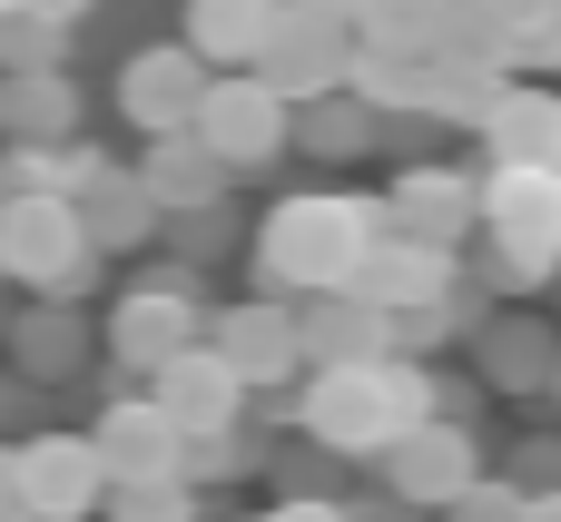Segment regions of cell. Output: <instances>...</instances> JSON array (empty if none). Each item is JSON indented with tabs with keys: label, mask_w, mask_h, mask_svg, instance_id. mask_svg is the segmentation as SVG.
<instances>
[{
	"label": "cell",
	"mask_w": 561,
	"mask_h": 522,
	"mask_svg": "<svg viewBox=\"0 0 561 522\" xmlns=\"http://www.w3.org/2000/svg\"><path fill=\"white\" fill-rule=\"evenodd\" d=\"M108 503V464H99V434H39L20 444V513H99Z\"/></svg>",
	"instance_id": "30bf717a"
},
{
	"label": "cell",
	"mask_w": 561,
	"mask_h": 522,
	"mask_svg": "<svg viewBox=\"0 0 561 522\" xmlns=\"http://www.w3.org/2000/svg\"><path fill=\"white\" fill-rule=\"evenodd\" d=\"M79 217H89V237H99V247H148L168 207H158L148 168H118V158H99V168L79 178Z\"/></svg>",
	"instance_id": "ac0fdd59"
},
{
	"label": "cell",
	"mask_w": 561,
	"mask_h": 522,
	"mask_svg": "<svg viewBox=\"0 0 561 522\" xmlns=\"http://www.w3.org/2000/svg\"><path fill=\"white\" fill-rule=\"evenodd\" d=\"M463 286V247H424V237H375L365 247V266H355V296H375L385 316L394 306H434V296H454Z\"/></svg>",
	"instance_id": "4fadbf2b"
},
{
	"label": "cell",
	"mask_w": 561,
	"mask_h": 522,
	"mask_svg": "<svg viewBox=\"0 0 561 522\" xmlns=\"http://www.w3.org/2000/svg\"><path fill=\"white\" fill-rule=\"evenodd\" d=\"M0 405H10V395H0Z\"/></svg>",
	"instance_id": "e575fe53"
},
{
	"label": "cell",
	"mask_w": 561,
	"mask_h": 522,
	"mask_svg": "<svg viewBox=\"0 0 561 522\" xmlns=\"http://www.w3.org/2000/svg\"><path fill=\"white\" fill-rule=\"evenodd\" d=\"M513 69H533V79H561V0L542 20H523L513 30Z\"/></svg>",
	"instance_id": "4316f807"
},
{
	"label": "cell",
	"mask_w": 561,
	"mask_h": 522,
	"mask_svg": "<svg viewBox=\"0 0 561 522\" xmlns=\"http://www.w3.org/2000/svg\"><path fill=\"white\" fill-rule=\"evenodd\" d=\"M0 10H20V0H0Z\"/></svg>",
	"instance_id": "836d02e7"
},
{
	"label": "cell",
	"mask_w": 561,
	"mask_h": 522,
	"mask_svg": "<svg viewBox=\"0 0 561 522\" xmlns=\"http://www.w3.org/2000/svg\"><path fill=\"white\" fill-rule=\"evenodd\" d=\"M483 148H493V158H542V168H561V99L513 79V89L483 109Z\"/></svg>",
	"instance_id": "44dd1931"
},
{
	"label": "cell",
	"mask_w": 561,
	"mask_h": 522,
	"mask_svg": "<svg viewBox=\"0 0 561 522\" xmlns=\"http://www.w3.org/2000/svg\"><path fill=\"white\" fill-rule=\"evenodd\" d=\"M207 345H217V355H227L256 395L306 375V326H296V306H276V296H247V306L207 316Z\"/></svg>",
	"instance_id": "52a82bcc"
},
{
	"label": "cell",
	"mask_w": 561,
	"mask_h": 522,
	"mask_svg": "<svg viewBox=\"0 0 561 522\" xmlns=\"http://www.w3.org/2000/svg\"><path fill=\"white\" fill-rule=\"evenodd\" d=\"M197 138H207L237 178H256V168H276V158L296 148V99H286L266 69H227V79H207V99H197Z\"/></svg>",
	"instance_id": "5b68a950"
},
{
	"label": "cell",
	"mask_w": 561,
	"mask_h": 522,
	"mask_svg": "<svg viewBox=\"0 0 561 522\" xmlns=\"http://www.w3.org/2000/svg\"><path fill=\"white\" fill-rule=\"evenodd\" d=\"M375 464H385V484H394L404 503H463V484H473V434H463L454 415H424V424L394 434Z\"/></svg>",
	"instance_id": "7c38bea8"
},
{
	"label": "cell",
	"mask_w": 561,
	"mask_h": 522,
	"mask_svg": "<svg viewBox=\"0 0 561 522\" xmlns=\"http://www.w3.org/2000/svg\"><path fill=\"white\" fill-rule=\"evenodd\" d=\"M552 405H561V365H552Z\"/></svg>",
	"instance_id": "d6a6232c"
},
{
	"label": "cell",
	"mask_w": 561,
	"mask_h": 522,
	"mask_svg": "<svg viewBox=\"0 0 561 522\" xmlns=\"http://www.w3.org/2000/svg\"><path fill=\"white\" fill-rule=\"evenodd\" d=\"M375 237H385V197H286L256 227V286L266 296L355 286V266H365Z\"/></svg>",
	"instance_id": "7a4b0ae2"
},
{
	"label": "cell",
	"mask_w": 561,
	"mask_h": 522,
	"mask_svg": "<svg viewBox=\"0 0 561 522\" xmlns=\"http://www.w3.org/2000/svg\"><path fill=\"white\" fill-rule=\"evenodd\" d=\"M138 168H148V188H158V207H168V217H197V207H217V197H227V178H237V168H227V158L197 138V128H158Z\"/></svg>",
	"instance_id": "e0dca14e"
},
{
	"label": "cell",
	"mask_w": 561,
	"mask_h": 522,
	"mask_svg": "<svg viewBox=\"0 0 561 522\" xmlns=\"http://www.w3.org/2000/svg\"><path fill=\"white\" fill-rule=\"evenodd\" d=\"M197 99H207V59L197 49H138L128 79H118V109L158 138V128H197Z\"/></svg>",
	"instance_id": "9a60e30c"
},
{
	"label": "cell",
	"mask_w": 561,
	"mask_h": 522,
	"mask_svg": "<svg viewBox=\"0 0 561 522\" xmlns=\"http://www.w3.org/2000/svg\"><path fill=\"white\" fill-rule=\"evenodd\" d=\"M256 69H266L286 99H325V89H345V69H355V20L286 0V20H276V39H266Z\"/></svg>",
	"instance_id": "8992f818"
},
{
	"label": "cell",
	"mask_w": 561,
	"mask_h": 522,
	"mask_svg": "<svg viewBox=\"0 0 561 522\" xmlns=\"http://www.w3.org/2000/svg\"><path fill=\"white\" fill-rule=\"evenodd\" d=\"M39 10H59V20H79V10H89V0H39Z\"/></svg>",
	"instance_id": "1f68e13d"
},
{
	"label": "cell",
	"mask_w": 561,
	"mask_h": 522,
	"mask_svg": "<svg viewBox=\"0 0 561 522\" xmlns=\"http://www.w3.org/2000/svg\"><path fill=\"white\" fill-rule=\"evenodd\" d=\"M444 30V0H365L355 10V39L365 49H394V59H424Z\"/></svg>",
	"instance_id": "d4e9b609"
},
{
	"label": "cell",
	"mask_w": 561,
	"mask_h": 522,
	"mask_svg": "<svg viewBox=\"0 0 561 522\" xmlns=\"http://www.w3.org/2000/svg\"><path fill=\"white\" fill-rule=\"evenodd\" d=\"M306 10H335V20H355V10H365V0H306Z\"/></svg>",
	"instance_id": "4dcf8cb0"
},
{
	"label": "cell",
	"mask_w": 561,
	"mask_h": 522,
	"mask_svg": "<svg viewBox=\"0 0 561 522\" xmlns=\"http://www.w3.org/2000/svg\"><path fill=\"white\" fill-rule=\"evenodd\" d=\"M59 39H69V20H59V10H39V0L0 10V69H49V59H59Z\"/></svg>",
	"instance_id": "484cf974"
},
{
	"label": "cell",
	"mask_w": 561,
	"mask_h": 522,
	"mask_svg": "<svg viewBox=\"0 0 561 522\" xmlns=\"http://www.w3.org/2000/svg\"><path fill=\"white\" fill-rule=\"evenodd\" d=\"M276 20H286V0H187V49L207 69H256Z\"/></svg>",
	"instance_id": "d6986e66"
},
{
	"label": "cell",
	"mask_w": 561,
	"mask_h": 522,
	"mask_svg": "<svg viewBox=\"0 0 561 522\" xmlns=\"http://www.w3.org/2000/svg\"><path fill=\"white\" fill-rule=\"evenodd\" d=\"M385 227L424 237V247H463L483 227V178H463V168H404L385 188Z\"/></svg>",
	"instance_id": "8fae6325"
},
{
	"label": "cell",
	"mask_w": 561,
	"mask_h": 522,
	"mask_svg": "<svg viewBox=\"0 0 561 522\" xmlns=\"http://www.w3.org/2000/svg\"><path fill=\"white\" fill-rule=\"evenodd\" d=\"M424 415H444V385L394 345L375 365H316L306 395H296V424L325 444V454H385L394 434H414Z\"/></svg>",
	"instance_id": "6da1fadb"
},
{
	"label": "cell",
	"mask_w": 561,
	"mask_h": 522,
	"mask_svg": "<svg viewBox=\"0 0 561 522\" xmlns=\"http://www.w3.org/2000/svg\"><path fill=\"white\" fill-rule=\"evenodd\" d=\"M296 326H306V365H375V355H394V316L375 296H355V286H316L296 306Z\"/></svg>",
	"instance_id": "5bb4252c"
},
{
	"label": "cell",
	"mask_w": 561,
	"mask_h": 522,
	"mask_svg": "<svg viewBox=\"0 0 561 522\" xmlns=\"http://www.w3.org/2000/svg\"><path fill=\"white\" fill-rule=\"evenodd\" d=\"M483 10H493V20H503V30H523V20H542V10H552V0H483Z\"/></svg>",
	"instance_id": "f546056e"
},
{
	"label": "cell",
	"mask_w": 561,
	"mask_h": 522,
	"mask_svg": "<svg viewBox=\"0 0 561 522\" xmlns=\"http://www.w3.org/2000/svg\"><path fill=\"white\" fill-rule=\"evenodd\" d=\"M552 326L542 316H483V375L503 385V395H552Z\"/></svg>",
	"instance_id": "ffe728a7"
},
{
	"label": "cell",
	"mask_w": 561,
	"mask_h": 522,
	"mask_svg": "<svg viewBox=\"0 0 561 522\" xmlns=\"http://www.w3.org/2000/svg\"><path fill=\"white\" fill-rule=\"evenodd\" d=\"M99 464H108V484H148V474H178V484H187V424H178L158 395H108V415H99Z\"/></svg>",
	"instance_id": "9c48e42d"
},
{
	"label": "cell",
	"mask_w": 561,
	"mask_h": 522,
	"mask_svg": "<svg viewBox=\"0 0 561 522\" xmlns=\"http://www.w3.org/2000/svg\"><path fill=\"white\" fill-rule=\"evenodd\" d=\"M0 276H10V266H0Z\"/></svg>",
	"instance_id": "d590c367"
},
{
	"label": "cell",
	"mask_w": 561,
	"mask_h": 522,
	"mask_svg": "<svg viewBox=\"0 0 561 522\" xmlns=\"http://www.w3.org/2000/svg\"><path fill=\"white\" fill-rule=\"evenodd\" d=\"M99 237H89V217H79V197H49V188H10L0 197V266L20 276V286H39V296H79L89 276H99Z\"/></svg>",
	"instance_id": "277c9868"
},
{
	"label": "cell",
	"mask_w": 561,
	"mask_h": 522,
	"mask_svg": "<svg viewBox=\"0 0 561 522\" xmlns=\"http://www.w3.org/2000/svg\"><path fill=\"white\" fill-rule=\"evenodd\" d=\"M0 128L10 138H69L79 128V79H59V59L49 69H0Z\"/></svg>",
	"instance_id": "603a6c76"
},
{
	"label": "cell",
	"mask_w": 561,
	"mask_h": 522,
	"mask_svg": "<svg viewBox=\"0 0 561 522\" xmlns=\"http://www.w3.org/2000/svg\"><path fill=\"white\" fill-rule=\"evenodd\" d=\"M533 493L523 484H463V513H523Z\"/></svg>",
	"instance_id": "83f0119b"
},
{
	"label": "cell",
	"mask_w": 561,
	"mask_h": 522,
	"mask_svg": "<svg viewBox=\"0 0 561 522\" xmlns=\"http://www.w3.org/2000/svg\"><path fill=\"white\" fill-rule=\"evenodd\" d=\"M0 513H20V444H0Z\"/></svg>",
	"instance_id": "f1b7e54d"
},
{
	"label": "cell",
	"mask_w": 561,
	"mask_h": 522,
	"mask_svg": "<svg viewBox=\"0 0 561 522\" xmlns=\"http://www.w3.org/2000/svg\"><path fill=\"white\" fill-rule=\"evenodd\" d=\"M473 276L503 286V296L561 276V168H542V158H493L483 168V266Z\"/></svg>",
	"instance_id": "3957f363"
},
{
	"label": "cell",
	"mask_w": 561,
	"mask_h": 522,
	"mask_svg": "<svg viewBox=\"0 0 561 522\" xmlns=\"http://www.w3.org/2000/svg\"><path fill=\"white\" fill-rule=\"evenodd\" d=\"M375 128H385V109H375L365 89H325V99H296V138H306L316 158H365V148H375Z\"/></svg>",
	"instance_id": "cb8c5ba5"
},
{
	"label": "cell",
	"mask_w": 561,
	"mask_h": 522,
	"mask_svg": "<svg viewBox=\"0 0 561 522\" xmlns=\"http://www.w3.org/2000/svg\"><path fill=\"white\" fill-rule=\"evenodd\" d=\"M148 395H158V405H168V415H178L187 434L247 424V405H256V385H247V375H237V365H227V355H217L207 336H197V345H178V355H168V365L148 375Z\"/></svg>",
	"instance_id": "ba28073f"
},
{
	"label": "cell",
	"mask_w": 561,
	"mask_h": 522,
	"mask_svg": "<svg viewBox=\"0 0 561 522\" xmlns=\"http://www.w3.org/2000/svg\"><path fill=\"white\" fill-rule=\"evenodd\" d=\"M207 336V316L187 306V296H168V286H138L118 316H108V355L128 365V375H158L178 345H197Z\"/></svg>",
	"instance_id": "2e32d148"
},
{
	"label": "cell",
	"mask_w": 561,
	"mask_h": 522,
	"mask_svg": "<svg viewBox=\"0 0 561 522\" xmlns=\"http://www.w3.org/2000/svg\"><path fill=\"white\" fill-rule=\"evenodd\" d=\"M10 355H20V375H30V385H59V375H79V355H89V336H79V306H69V296H39L30 316H10Z\"/></svg>",
	"instance_id": "7402d4cb"
}]
</instances>
